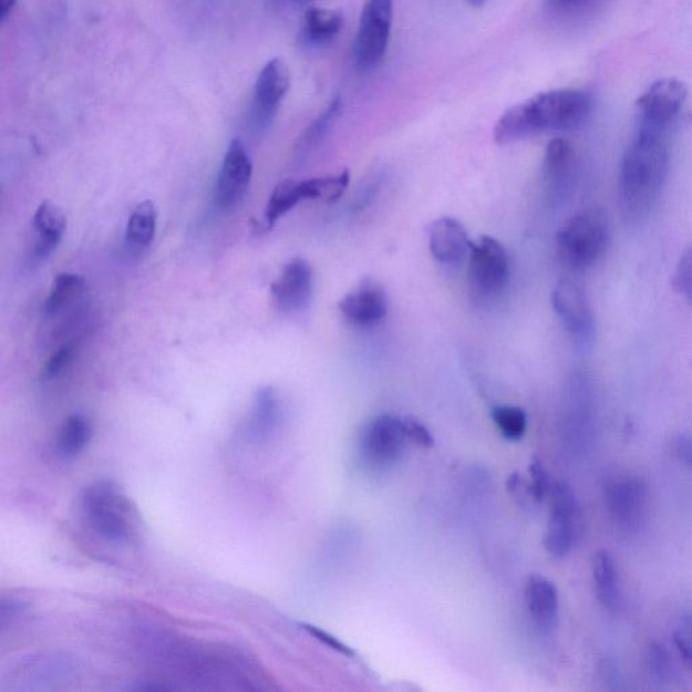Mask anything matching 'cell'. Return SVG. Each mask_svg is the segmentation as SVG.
Instances as JSON below:
<instances>
[{
    "label": "cell",
    "mask_w": 692,
    "mask_h": 692,
    "mask_svg": "<svg viewBox=\"0 0 692 692\" xmlns=\"http://www.w3.org/2000/svg\"><path fill=\"white\" fill-rule=\"evenodd\" d=\"M589 91L561 89L538 94L500 116L494 128L496 144L506 145L547 132L574 131L591 115Z\"/></svg>",
    "instance_id": "obj_1"
},
{
    "label": "cell",
    "mask_w": 692,
    "mask_h": 692,
    "mask_svg": "<svg viewBox=\"0 0 692 692\" xmlns=\"http://www.w3.org/2000/svg\"><path fill=\"white\" fill-rule=\"evenodd\" d=\"M670 171L667 132L637 128L636 137L622 158L620 200L629 218H641L659 198Z\"/></svg>",
    "instance_id": "obj_2"
},
{
    "label": "cell",
    "mask_w": 692,
    "mask_h": 692,
    "mask_svg": "<svg viewBox=\"0 0 692 692\" xmlns=\"http://www.w3.org/2000/svg\"><path fill=\"white\" fill-rule=\"evenodd\" d=\"M82 513L89 528L103 540L122 544L136 536L137 507L112 482H96L84 489Z\"/></svg>",
    "instance_id": "obj_3"
},
{
    "label": "cell",
    "mask_w": 692,
    "mask_h": 692,
    "mask_svg": "<svg viewBox=\"0 0 692 692\" xmlns=\"http://www.w3.org/2000/svg\"><path fill=\"white\" fill-rule=\"evenodd\" d=\"M609 240L608 217L598 208H589L569 217L557 231V255L569 268L586 269L603 256Z\"/></svg>",
    "instance_id": "obj_4"
},
{
    "label": "cell",
    "mask_w": 692,
    "mask_h": 692,
    "mask_svg": "<svg viewBox=\"0 0 692 692\" xmlns=\"http://www.w3.org/2000/svg\"><path fill=\"white\" fill-rule=\"evenodd\" d=\"M510 279V261L504 245L482 236L471 244L468 286L471 296L481 302L498 298Z\"/></svg>",
    "instance_id": "obj_5"
},
{
    "label": "cell",
    "mask_w": 692,
    "mask_h": 692,
    "mask_svg": "<svg viewBox=\"0 0 692 692\" xmlns=\"http://www.w3.org/2000/svg\"><path fill=\"white\" fill-rule=\"evenodd\" d=\"M393 17L394 0H364L353 47L354 64L360 72H370L382 63L389 48Z\"/></svg>",
    "instance_id": "obj_6"
},
{
    "label": "cell",
    "mask_w": 692,
    "mask_h": 692,
    "mask_svg": "<svg viewBox=\"0 0 692 692\" xmlns=\"http://www.w3.org/2000/svg\"><path fill=\"white\" fill-rule=\"evenodd\" d=\"M407 440L403 419L376 416L360 433V456L373 469L391 468L401 461Z\"/></svg>",
    "instance_id": "obj_7"
},
{
    "label": "cell",
    "mask_w": 692,
    "mask_h": 692,
    "mask_svg": "<svg viewBox=\"0 0 692 692\" xmlns=\"http://www.w3.org/2000/svg\"><path fill=\"white\" fill-rule=\"evenodd\" d=\"M550 518L544 544L555 557L571 554L580 535V506L571 486L565 482L550 487Z\"/></svg>",
    "instance_id": "obj_8"
},
{
    "label": "cell",
    "mask_w": 692,
    "mask_h": 692,
    "mask_svg": "<svg viewBox=\"0 0 692 692\" xmlns=\"http://www.w3.org/2000/svg\"><path fill=\"white\" fill-rule=\"evenodd\" d=\"M688 100V87L676 79H661L637 101L639 128L667 132Z\"/></svg>",
    "instance_id": "obj_9"
},
{
    "label": "cell",
    "mask_w": 692,
    "mask_h": 692,
    "mask_svg": "<svg viewBox=\"0 0 692 692\" xmlns=\"http://www.w3.org/2000/svg\"><path fill=\"white\" fill-rule=\"evenodd\" d=\"M556 316L575 342L581 348L592 344L596 317L586 292L572 280H560L550 296Z\"/></svg>",
    "instance_id": "obj_10"
},
{
    "label": "cell",
    "mask_w": 692,
    "mask_h": 692,
    "mask_svg": "<svg viewBox=\"0 0 692 692\" xmlns=\"http://www.w3.org/2000/svg\"><path fill=\"white\" fill-rule=\"evenodd\" d=\"M605 500L611 517L623 529L637 530L644 523L648 489L640 477L617 475L605 483Z\"/></svg>",
    "instance_id": "obj_11"
},
{
    "label": "cell",
    "mask_w": 692,
    "mask_h": 692,
    "mask_svg": "<svg viewBox=\"0 0 692 692\" xmlns=\"http://www.w3.org/2000/svg\"><path fill=\"white\" fill-rule=\"evenodd\" d=\"M290 89V71L283 61L273 59L261 70L255 85L250 127L256 134L267 131Z\"/></svg>",
    "instance_id": "obj_12"
},
{
    "label": "cell",
    "mask_w": 692,
    "mask_h": 692,
    "mask_svg": "<svg viewBox=\"0 0 692 692\" xmlns=\"http://www.w3.org/2000/svg\"><path fill=\"white\" fill-rule=\"evenodd\" d=\"M252 175L254 164L241 140H233L220 165L214 192V204L218 210L228 211L244 198Z\"/></svg>",
    "instance_id": "obj_13"
},
{
    "label": "cell",
    "mask_w": 692,
    "mask_h": 692,
    "mask_svg": "<svg viewBox=\"0 0 692 692\" xmlns=\"http://www.w3.org/2000/svg\"><path fill=\"white\" fill-rule=\"evenodd\" d=\"M312 291H314V272L310 262L300 257L287 262L271 287L275 304L289 316L299 314L309 308Z\"/></svg>",
    "instance_id": "obj_14"
},
{
    "label": "cell",
    "mask_w": 692,
    "mask_h": 692,
    "mask_svg": "<svg viewBox=\"0 0 692 692\" xmlns=\"http://www.w3.org/2000/svg\"><path fill=\"white\" fill-rule=\"evenodd\" d=\"M339 310L358 328H375L389 311V297L379 281L366 278L340 300Z\"/></svg>",
    "instance_id": "obj_15"
},
{
    "label": "cell",
    "mask_w": 692,
    "mask_h": 692,
    "mask_svg": "<svg viewBox=\"0 0 692 692\" xmlns=\"http://www.w3.org/2000/svg\"><path fill=\"white\" fill-rule=\"evenodd\" d=\"M577 151L565 138L550 141L545 149L543 179L545 192L555 202L565 200L578 179Z\"/></svg>",
    "instance_id": "obj_16"
},
{
    "label": "cell",
    "mask_w": 692,
    "mask_h": 692,
    "mask_svg": "<svg viewBox=\"0 0 692 692\" xmlns=\"http://www.w3.org/2000/svg\"><path fill=\"white\" fill-rule=\"evenodd\" d=\"M427 237L432 256L441 265L461 266L468 260L473 241L461 220L451 217L433 220L428 225Z\"/></svg>",
    "instance_id": "obj_17"
},
{
    "label": "cell",
    "mask_w": 692,
    "mask_h": 692,
    "mask_svg": "<svg viewBox=\"0 0 692 692\" xmlns=\"http://www.w3.org/2000/svg\"><path fill=\"white\" fill-rule=\"evenodd\" d=\"M33 228L35 241L32 252H30V261H32V266H37L53 254L64 236L66 218L63 210L52 202H42L35 210Z\"/></svg>",
    "instance_id": "obj_18"
},
{
    "label": "cell",
    "mask_w": 692,
    "mask_h": 692,
    "mask_svg": "<svg viewBox=\"0 0 692 692\" xmlns=\"http://www.w3.org/2000/svg\"><path fill=\"white\" fill-rule=\"evenodd\" d=\"M525 602L533 623L544 633L552 632L559 621V592L552 581L531 575L525 586Z\"/></svg>",
    "instance_id": "obj_19"
},
{
    "label": "cell",
    "mask_w": 692,
    "mask_h": 692,
    "mask_svg": "<svg viewBox=\"0 0 692 692\" xmlns=\"http://www.w3.org/2000/svg\"><path fill=\"white\" fill-rule=\"evenodd\" d=\"M344 28V14L340 10L311 8L306 11L300 27L299 41L308 49H323L339 39Z\"/></svg>",
    "instance_id": "obj_20"
},
{
    "label": "cell",
    "mask_w": 692,
    "mask_h": 692,
    "mask_svg": "<svg viewBox=\"0 0 692 692\" xmlns=\"http://www.w3.org/2000/svg\"><path fill=\"white\" fill-rule=\"evenodd\" d=\"M281 403L277 390L262 388L257 391L252 413L247 424V436L262 443L272 436L280 424Z\"/></svg>",
    "instance_id": "obj_21"
},
{
    "label": "cell",
    "mask_w": 692,
    "mask_h": 692,
    "mask_svg": "<svg viewBox=\"0 0 692 692\" xmlns=\"http://www.w3.org/2000/svg\"><path fill=\"white\" fill-rule=\"evenodd\" d=\"M157 208L152 200H145L134 208L127 220L125 244L132 254H143L155 240Z\"/></svg>",
    "instance_id": "obj_22"
},
{
    "label": "cell",
    "mask_w": 692,
    "mask_h": 692,
    "mask_svg": "<svg viewBox=\"0 0 692 692\" xmlns=\"http://www.w3.org/2000/svg\"><path fill=\"white\" fill-rule=\"evenodd\" d=\"M592 577L599 602L608 609H617L620 605V579L614 560L610 554L600 550L592 560Z\"/></svg>",
    "instance_id": "obj_23"
},
{
    "label": "cell",
    "mask_w": 692,
    "mask_h": 692,
    "mask_svg": "<svg viewBox=\"0 0 692 692\" xmlns=\"http://www.w3.org/2000/svg\"><path fill=\"white\" fill-rule=\"evenodd\" d=\"M87 292V283L81 275L64 272L58 275L44 304L47 317H56L72 308Z\"/></svg>",
    "instance_id": "obj_24"
},
{
    "label": "cell",
    "mask_w": 692,
    "mask_h": 692,
    "mask_svg": "<svg viewBox=\"0 0 692 692\" xmlns=\"http://www.w3.org/2000/svg\"><path fill=\"white\" fill-rule=\"evenodd\" d=\"M308 198H306L303 180L287 179L280 182L279 185L275 187L266 207V228L272 229L280 218H283L286 214H289L292 208H296L300 202Z\"/></svg>",
    "instance_id": "obj_25"
},
{
    "label": "cell",
    "mask_w": 692,
    "mask_h": 692,
    "mask_svg": "<svg viewBox=\"0 0 692 692\" xmlns=\"http://www.w3.org/2000/svg\"><path fill=\"white\" fill-rule=\"evenodd\" d=\"M93 436V427L84 415L73 414L65 420L60 428L58 448L66 458L81 455Z\"/></svg>",
    "instance_id": "obj_26"
},
{
    "label": "cell",
    "mask_w": 692,
    "mask_h": 692,
    "mask_svg": "<svg viewBox=\"0 0 692 692\" xmlns=\"http://www.w3.org/2000/svg\"><path fill=\"white\" fill-rule=\"evenodd\" d=\"M341 110L342 101L340 96H337L328 104L321 115H318V118L312 122L308 128H306V132L302 138L299 140V144L297 146L298 158L308 156V153L321 143L324 136H327L329 128L332 127L337 118H339Z\"/></svg>",
    "instance_id": "obj_27"
},
{
    "label": "cell",
    "mask_w": 692,
    "mask_h": 692,
    "mask_svg": "<svg viewBox=\"0 0 692 692\" xmlns=\"http://www.w3.org/2000/svg\"><path fill=\"white\" fill-rule=\"evenodd\" d=\"M349 180H351V175L347 169L335 175L311 177V179L303 180L306 197L310 200H339L345 194Z\"/></svg>",
    "instance_id": "obj_28"
},
{
    "label": "cell",
    "mask_w": 692,
    "mask_h": 692,
    "mask_svg": "<svg viewBox=\"0 0 692 692\" xmlns=\"http://www.w3.org/2000/svg\"><path fill=\"white\" fill-rule=\"evenodd\" d=\"M492 419L499 433L508 441H519L528 428V415L518 406H496Z\"/></svg>",
    "instance_id": "obj_29"
},
{
    "label": "cell",
    "mask_w": 692,
    "mask_h": 692,
    "mask_svg": "<svg viewBox=\"0 0 692 692\" xmlns=\"http://www.w3.org/2000/svg\"><path fill=\"white\" fill-rule=\"evenodd\" d=\"M78 345L73 341L65 342L54 351L47 360L44 369L41 371V379L44 382L52 381L58 378L71 365L75 360Z\"/></svg>",
    "instance_id": "obj_30"
},
{
    "label": "cell",
    "mask_w": 692,
    "mask_h": 692,
    "mask_svg": "<svg viewBox=\"0 0 692 692\" xmlns=\"http://www.w3.org/2000/svg\"><path fill=\"white\" fill-rule=\"evenodd\" d=\"M598 0H544V8L555 18H574L596 6Z\"/></svg>",
    "instance_id": "obj_31"
},
{
    "label": "cell",
    "mask_w": 692,
    "mask_h": 692,
    "mask_svg": "<svg viewBox=\"0 0 692 692\" xmlns=\"http://www.w3.org/2000/svg\"><path fill=\"white\" fill-rule=\"evenodd\" d=\"M672 285L679 296L692 302V244L684 250L681 260L678 262Z\"/></svg>",
    "instance_id": "obj_32"
},
{
    "label": "cell",
    "mask_w": 692,
    "mask_h": 692,
    "mask_svg": "<svg viewBox=\"0 0 692 692\" xmlns=\"http://www.w3.org/2000/svg\"><path fill=\"white\" fill-rule=\"evenodd\" d=\"M649 669L658 682H667L671 675V659L663 645L653 644L648 653Z\"/></svg>",
    "instance_id": "obj_33"
},
{
    "label": "cell",
    "mask_w": 692,
    "mask_h": 692,
    "mask_svg": "<svg viewBox=\"0 0 692 692\" xmlns=\"http://www.w3.org/2000/svg\"><path fill=\"white\" fill-rule=\"evenodd\" d=\"M302 628L310 636L314 637L316 640L322 642L324 647L333 649V651L340 654H344V657L347 658L354 657V651L351 647H348L347 644H344V642L337 639L335 636L328 633L327 630L314 627V624H310V623H302Z\"/></svg>",
    "instance_id": "obj_34"
},
{
    "label": "cell",
    "mask_w": 692,
    "mask_h": 692,
    "mask_svg": "<svg viewBox=\"0 0 692 692\" xmlns=\"http://www.w3.org/2000/svg\"><path fill=\"white\" fill-rule=\"evenodd\" d=\"M403 422L409 441H413L414 444L424 446V448H431L434 445L432 433L420 421L407 416V419H403Z\"/></svg>",
    "instance_id": "obj_35"
},
{
    "label": "cell",
    "mask_w": 692,
    "mask_h": 692,
    "mask_svg": "<svg viewBox=\"0 0 692 692\" xmlns=\"http://www.w3.org/2000/svg\"><path fill=\"white\" fill-rule=\"evenodd\" d=\"M530 475L533 495H535L537 500H543L552 486L549 485L547 471H545L543 463L538 458H535L530 464Z\"/></svg>",
    "instance_id": "obj_36"
},
{
    "label": "cell",
    "mask_w": 692,
    "mask_h": 692,
    "mask_svg": "<svg viewBox=\"0 0 692 692\" xmlns=\"http://www.w3.org/2000/svg\"><path fill=\"white\" fill-rule=\"evenodd\" d=\"M673 637L683 658L692 663V616L683 618Z\"/></svg>",
    "instance_id": "obj_37"
},
{
    "label": "cell",
    "mask_w": 692,
    "mask_h": 692,
    "mask_svg": "<svg viewBox=\"0 0 692 692\" xmlns=\"http://www.w3.org/2000/svg\"><path fill=\"white\" fill-rule=\"evenodd\" d=\"M676 455L681 461L692 468V438L679 437L675 445Z\"/></svg>",
    "instance_id": "obj_38"
},
{
    "label": "cell",
    "mask_w": 692,
    "mask_h": 692,
    "mask_svg": "<svg viewBox=\"0 0 692 692\" xmlns=\"http://www.w3.org/2000/svg\"><path fill=\"white\" fill-rule=\"evenodd\" d=\"M17 0H0V21L6 22L14 10Z\"/></svg>",
    "instance_id": "obj_39"
},
{
    "label": "cell",
    "mask_w": 692,
    "mask_h": 692,
    "mask_svg": "<svg viewBox=\"0 0 692 692\" xmlns=\"http://www.w3.org/2000/svg\"><path fill=\"white\" fill-rule=\"evenodd\" d=\"M486 2L487 0H467V3L474 6V8H482Z\"/></svg>",
    "instance_id": "obj_40"
},
{
    "label": "cell",
    "mask_w": 692,
    "mask_h": 692,
    "mask_svg": "<svg viewBox=\"0 0 692 692\" xmlns=\"http://www.w3.org/2000/svg\"><path fill=\"white\" fill-rule=\"evenodd\" d=\"M289 2H292V3H306V2H309V0H289Z\"/></svg>",
    "instance_id": "obj_41"
}]
</instances>
